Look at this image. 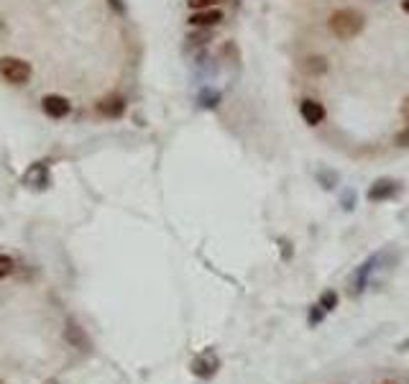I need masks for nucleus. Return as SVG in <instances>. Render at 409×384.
<instances>
[{
	"label": "nucleus",
	"instance_id": "nucleus-25",
	"mask_svg": "<svg viewBox=\"0 0 409 384\" xmlns=\"http://www.w3.org/2000/svg\"><path fill=\"white\" fill-rule=\"evenodd\" d=\"M282 246H284V259H292V249H289V241H282Z\"/></svg>",
	"mask_w": 409,
	"mask_h": 384
},
{
	"label": "nucleus",
	"instance_id": "nucleus-6",
	"mask_svg": "<svg viewBox=\"0 0 409 384\" xmlns=\"http://www.w3.org/2000/svg\"><path fill=\"white\" fill-rule=\"evenodd\" d=\"M21 182H24L26 187H31V190H36V192H44L51 184L49 162H34V164L24 172Z\"/></svg>",
	"mask_w": 409,
	"mask_h": 384
},
{
	"label": "nucleus",
	"instance_id": "nucleus-15",
	"mask_svg": "<svg viewBox=\"0 0 409 384\" xmlns=\"http://www.w3.org/2000/svg\"><path fill=\"white\" fill-rule=\"evenodd\" d=\"M325 310L320 308V302H315V305H309L307 308V326L309 328H320V323L325 320Z\"/></svg>",
	"mask_w": 409,
	"mask_h": 384
},
{
	"label": "nucleus",
	"instance_id": "nucleus-17",
	"mask_svg": "<svg viewBox=\"0 0 409 384\" xmlns=\"http://www.w3.org/2000/svg\"><path fill=\"white\" fill-rule=\"evenodd\" d=\"M16 272V261L10 259L8 254H0V279H6Z\"/></svg>",
	"mask_w": 409,
	"mask_h": 384
},
{
	"label": "nucleus",
	"instance_id": "nucleus-24",
	"mask_svg": "<svg viewBox=\"0 0 409 384\" xmlns=\"http://www.w3.org/2000/svg\"><path fill=\"white\" fill-rule=\"evenodd\" d=\"M374 384H404V382H399L397 376H384V379H379V382H374Z\"/></svg>",
	"mask_w": 409,
	"mask_h": 384
},
{
	"label": "nucleus",
	"instance_id": "nucleus-26",
	"mask_svg": "<svg viewBox=\"0 0 409 384\" xmlns=\"http://www.w3.org/2000/svg\"><path fill=\"white\" fill-rule=\"evenodd\" d=\"M397 351H409V338H404V341L397 343Z\"/></svg>",
	"mask_w": 409,
	"mask_h": 384
},
{
	"label": "nucleus",
	"instance_id": "nucleus-19",
	"mask_svg": "<svg viewBox=\"0 0 409 384\" xmlns=\"http://www.w3.org/2000/svg\"><path fill=\"white\" fill-rule=\"evenodd\" d=\"M394 146H397V149H409V123L401 128L399 134L394 136Z\"/></svg>",
	"mask_w": 409,
	"mask_h": 384
},
{
	"label": "nucleus",
	"instance_id": "nucleus-16",
	"mask_svg": "<svg viewBox=\"0 0 409 384\" xmlns=\"http://www.w3.org/2000/svg\"><path fill=\"white\" fill-rule=\"evenodd\" d=\"M210 39H212V28H197V34H192L187 42L192 44V46H205Z\"/></svg>",
	"mask_w": 409,
	"mask_h": 384
},
{
	"label": "nucleus",
	"instance_id": "nucleus-22",
	"mask_svg": "<svg viewBox=\"0 0 409 384\" xmlns=\"http://www.w3.org/2000/svg\"><path fill=\"white\" fill-rule=\"evenodd\" d=\"M108 3H110V8L116 10L118 16H123V13H125V3H123V0H108Z\"/></svg>",
	"mask_w": 409,
	"mask_h": 384
},
{
	"label": "nucleus",
	"instance_id": "nucleus-2",
	"mask_svg": "<svg viewBox=\"0 0 409 384\" xmlns=\"http://www.w3.org/2000/svg\"><path fill=\"white\" fill-rule=\"evenodd\" d=\"M0 77L13 87H21L31 80V64L21 57H3L0 59Z\"/></svg>",
	"mask_w": 409,
	"mask_h": 384
},
{
	"label": "nucleus",
	"instance_id": "nucleus-18",
	"mask_svg": "<svg viewBox=\"0 0 409 384\" xmlns=\"http://www.w3.org/2000/svg\"><path fill=\"white\" fill-rule=\"evenodd\" d=\"M318 180H320V184H322L325 190H333L335 184H338V175H335V172H327V169H320Z\"/></svg>",
	"mask_w": 409,
	"mask_h": 384
},
{
	"label": "nucleus",
	"instance_id": "nucleus-23",
	"mask_svg": "<svg viewBox=\"0 0 409 384\" xmlns=\"http://www.w3.org/2000/svg\"><path fill=\"white\" fill-rule=\"evenodd\" d=\"M401 118L409 123V98H404V103H401Z\"/></svg>",
	"mask_w": 409,
	"mask_h": 384
},
{
	"label": "nucleus",
	"instance_id": "nucleus-21",
	"mask_svg": "<svg viewBox=\"0 0 409 384\" xmlns=\"http://www.w3.org/2000/svg\"><path fill=\"white\" fill-rule=\"evenodd\" d=\"M340 205H343V210H353V205H356V195H353V190H345V192H343Z\"/></svg>",
	"mask_w": 409,
	"mask_h": 384
},
{
	"label": "nucleus",
	"instance_id": "nucleus-12",
	"mask_svg": "<svg viewBox=\"0 0 409 384\" xmlns=\"http://www.w3.org/2000/svg\"><path fill=\"white\" fill-rule=\"evenodd\" d=\"M327 59L322 54H309V57L302 59V72H307L309 77H320L327 72Z\"/></svg>",
	"mask_w": 409,
	"mask_h": 384
},
{
	"label": "nucleus",
	"instance_id": "nucleus-27",
	"mask_svg": "<svg viewBox=\"0 0 409 384\" xmlns=\"http://www.w3.org/2000/svg\"><path fill=\"white\" fill-rule=\"evenodd\" d=\"M401 10H404V13L409 16V0H401Z\"/></svg>",
	"mask_w": 409,
	"mask_h": 384
},
{
	"label": "nucleus",
	"instance_id": "nucleus-29",
	"mask_svg": "<svg viewBox=\"0 0 409 384\" xmlns=\"http://www.w3.org/2000/svg\"><path fill=\"white\" fill-rule=\"evenodd\" d=\"M371 3H381V0H371Z\"/></svg>",
	"mask_w": 409,
	"mask_h": 384
},
{
	"label": "nucleus",
	"instance_id": "nucleus-1",
	"mask_svg": "<svg viewBox=\"0 0 409 384\" xmlns=\"http://www.w3.org/2000/svg\"><path fill=\"white\" fill-rule=\"evenodd\" d=\"M327 28H330V34L335 39L351 42V39H356L366 28V16L356 8H338L327 18Z\"/></svg>",
	"mask_w": 409,
	"mask_h": 384
},
{
	"label": "nucleus",
	"instance_id": "nucleus-5",
	"mask_svg": "<svg viewBox=\"0 0 409 384\" xmlns=\"http://www.w3.org/2000/svg\"><path fill=\"white\" fill-rule=\"evenodd\" d=\"M379 264H381V254H371L363 264H361L356 272H353L351 277V295L353 297H358V295H363L368 290V282H371V277H374V272L379 269Z\"/></svg>",
	"mask_w": 409,
	"mask_h": 384
},
{
	"label": "nucleus",
	"instance_id": "nucleus-7",
	"mask_svg": "<svg viewBox=\"0 0 409 384\" xmlns=\"http://www.w3.org/2000/svg\"><path fill=\"white\" fill-rule=\"evenodd\" d=\"M64 338H67V343L72 346V349L82 351V354L92 351V341L87 338L84 328L77 323L75 317H67V323H64Z\"/></svg>",
	"mask_w": 409,
	"mask_h": 384
},
{
	"label": "nucleus",
	"instance_id": "nucleus-28",
	"mask_svg": "<svg viewBox=\"0 0 409 384\" xmlns=\"http://www.w3.org/2000/svg\"><path fill=\"white\" fill-rule=\"evenodd\" d=\"M3 36H6V24L0 21V39H3Z\"/></svg>",
	"mask_w": 409,
	"mask_h": 384
},
{
	"label": "nucleus",
	"instance_id": "nucleus-9",
	"mask_svg": "<svg viewBox=\"0 0 409 384\" xmlns=\"http://www.w3.org/2000/svg\"><path fill=\"white\" fill-rule=\"evenodd\" d=\"M300 116L307 125H320L325 121L327 110H325V105L320 101H315V98H305V101L300 103Z\"/></svg>",
	"mask_w": 409,
	"mask_h": 384
},
{
	"label": "nucleus",
	"instance_id": "nucleus-10",
	"mask_svg": "<svg viewBox=\"0 0 409 384\" xmlns=\"http://www.w3.org/2000/svg\"><path fill=\"white\" fill-rule=\"evenodd\" d=\"M223 10L220 8H202V10H194L192 16H190V26L192 28H215V26L223 24Z\"/></svg>",
	"mask_w": 409,
	"mask_h": 384
},
{
	"label": "nucleus",
	"instance_id": "nucleus-11",
	"mask_svg": "<svg viewBox=\"0 0 409 384\" xmlns=\"http://www.w3.org/2000/svg\"><path fill=\"white\" fill-rule=\"evenodd\" d=\"M98 113H100L102 118H120L125 113V98L118 95V92L105 95V98L98 101Z\"/></svg>",
	"mask_w": 409,
	"mask_h": 384
},
{
	"label": "nucleus",
	"instance_id": "nucleus-4",
	"mask_svg": "<svg viewBox=\"0 0 409 384\" xmlns=\"http://www.w3.org/2000/svg\"><path fill=\"white\" fill-rule=\"evenodd\" d=\"M220 364H223V361H220V356H217V351L215 349H205L192 359L190 372H192L197 379H212V376L220 372Z\"/></svg>",
	"mask_w": 409,
	"mask_h": 384
},
{
	"label": "nucleus",
	"instance_id": "nucleus-8",
	"mask_svg": "<svg viewBox=\"0 0 409 384\" xmlns=\"http://www.w3.org/2000/svg\"><path fill=\"white\" fill-rule=\"evenodd\" d=\"M42 110H44V113H46L49 118H54V121H62V118H67V116H69V110H72V105H69V101L64 98V95H44Z\"/></svg>",
	"mask_w": 409,
	"mask_h": 384
},
{
	"label": "nucleus",
	"instance_id": "nucleus-30",
	"mask_svg": "<svg viewBox=\"0 0 409 384\" xmlns=\"http://www.w3.org/2000/svg\"><path fill=\"white\" fill-rule=\"evenodd\" d=\"M0 384H3V382H0Z\"/></svg>",
	"mask_w": 409,
	"mask_h": 384
},
{
	"label": "nucleus",
	"instance_id": "nucleus-14",
	"mask_svg": "<svg viewBox=\"0 0 409 384\" xmlns=\"http://www.w3.org/2000/svg\"><path fill=\"white\" fill-rule=\"evenodd\" d=\"M320 308L325 310V313H333L338 305H340V295L335 293V290H325V293L320 295Z\"/></svg>",
	"mask_w": 409,
	"mask_h": 384
},
{
	"label": "nucleus",
	"instance_id": "nucleus-13",
	"mask_svg": "<svg viewBox=\"0 0 409 384\" xmlns=\"http://www.w3.org/2000/svg\"><path fill=\"white\" fill-rule=\"evenodd\" d=\"M220 101H223V92L217 90V87H202L200 92H197V105H200L202 110H215L217 105H220Z\"/></svg>",
	"mask_w": 409,
	"mask_h": 384
},
{
	"label": "nucleus",
	"instance_id": "nucleus-3",
	"mask_svg": "<svg viewBox=\"0 0 409 384\" xmlns=\"http://www.w3.org/2000/svg\"><path fill=\"white\" fill-rule=\"evenodd\" d=\"M401 192V182L399 180H394V177H379L374 182L368 184L366 190V200L379 205V202H389L394 200L397 195Z\"/></svg>",
	"mask_w": 409,
	"mask_h": 384
},
{
	"label": "nucleus",
	"instance_id": "nucleus-20",
	"mask_svg": "<svg viewBox=\"0 0 409 384\" xmlns=\"http://www.w3.org/2000/svg\"><path fill=\"white\" fill-rule=\"evenodd\" d=\"M187 3H190L192 10H202V8H215L217 3H223V0H187Z\"/></svg>",
	"mask_w": 409,
	"mask_h": 384
}]
</instances>
